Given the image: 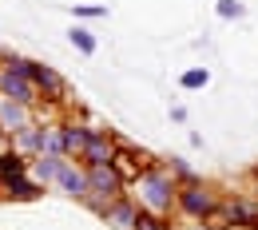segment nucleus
<instances>
[{"instance_id":"2eb2a0df","label":"nucleus","mask_w":258,"mask_h":230,"mask_svg":"<svg viewBox=\"0 0 258 230\" xmlns=\"http://www.w3.org/2000/svg\"><path fill=\"white\" fill-rule=\"evenodd\" d=\"M207 80H211V75H207L203 67H191V71H183V80H179V84H183L187 92H195V88H207Z\"/></svg>"},{"instance_id":"f3484780","label":"nucleus","mask_w":258,"mask_h":230,"mask_svg":"<svg viewBox=\"0 0 258 230\" xmlns=\"http://www.w3.org/2000/svg\"><path fill=\"white\" fill-rule=\"evenodd\" d=\"M219 16H223V20L242 16V4H238V0H219Z\"/></svg>"},{"instance_id":"4468645a","label":"nucleus","mask_w":258,"mask_h":230,"mask_svg":"<svg viewBox=\"0 0 258 230\" xmlns=\"http://www.w3.org/2000/svg\"><path fill=\"white\" fill-rule=\"evenodd\" d=\"M135 230H171V222L163 218V214H151V210H139V222Z\"/></svg>"},{"instance_id":"423d86ee","label":"nucleus","mask_w":258,"mask_h":230,"mask_svg":"<svg viewBox=\"0 0 258 230\" xmlns=\"http://www.w3.org/2000/svg\"><path fill=\"white\" fill-rule=\"evenodd\" d=\"M44 195V187L36 183L32 175H20V179H8L0 183V198H12V202H32V198Z\"/></svg>"},{"instance_id":"f03ea898","label":"nucleus","mask_w":258,"mask_h":230,"mask_svg":"<svg viewBox=\"0 0 258 230\" xmlns=\"http://www.w3.org/2000/svg\"><path fill=\"white\" fill-rule=\"evenodd\" d=\"M179 210H183L191 222H211L223 206H219V198L195 179V183H183V187H179Z\"/></svg>"},{"instance_id":"9b49d317","label":"nucleus","mask_w":258,"mask_h":230,"mask_svg":"<svg viewBox=\"0 0 258 230\" xmlns=\"http://www.w3.org/2000/svg\"><path fill=\"white\" fill-rule=\"evenodd\" d=\"M44 147H48V131L44 127H24V131H16V151L20 155H44Z\"/></svg>"},{"instance_id":"aec40b11","label":"nucleus","mask_w":258,"mask_h":230,"mask_svg":"<svg viewBox=\"0 0 258 230\" xmlns=\"http://www.w3.org/2000/svg\"><path fill=\"white\" fill-rule=\"evenodd\" d=\"M254 179H258V171H254Z\"/></svg>"},{"instance_id":"a211bd4d","label":"nucleus","mask_w":258,"mask_h":230,"mask_svg":"<svg viewBox=\"0 0 258 230\" xmlns=\"http://www.w3.org/2000/svg\"><path fill=\"white\" fill-rule=\"evenodd\" d=\"M195 230H234V226H219V222H195Z\"/></svg>"},{"instance_id":"9d476101","label":"nucleus","mask_w":258,"mask_h":230,"mask_svg":"<svg viewBox=\"0 0 258 230\" xmlns=\"http://www.w3.org/2000/svg\"><path fill=\"white\" fill-rule=\"evenodd\" d=\"M64 163H68V159H56V155H36V163L28 167V175H32L40 187H48V183H56V179H60Z\"/></svg>"},{"instance_id":"ddd939ff","label":"nucleus","mask_w":258,"mask_h":230,"mask_svg":"<svg viewBox=\"0 0 258 230\" xmlns=\"http://www.w3.org/2000/svg\"><path fill=\"white\" fill-rule=\"evenodd\" d=\"M20 175H28V155H20V151H0V183L20 179Z\"/></svg>"},{"instance_id":"20e7f679","label":"nucleus","mask_w":258,"mask_h":230,"mask_svg":"<svg viewBox=\"0 0 258 230\" xmlns=\"http://www.w3.org/2000/svg\"><path fill=\"white\" fill-rule=\"evenodd\" d=\"M32 123V111H28V103H20V99H8L0 96V127H4V135H16L24 131Z\"/></svg>"},{"instance_id":"6e6552de","label":"nucleus","mask_w":258,"mask_h":230,"mask_svg":"<svg viewBox=\"0 0 258 230\" xmlns=\"http://www.w3.org/2000/svg\"><path fill=\"white\" fill-rule=\"evenodd\" d=\"M103 222H111L115 230H135V222H139V206H135L131 198H115V202L103 210Z\"/></svg>"},{"instance_id":"f8f14e48","label":"nucleus","mask_w":258,"mask_h":230,"mask_svg":"<svg viewBox=\"0 0 258 230\" xmlns=\"http://www.w3.org/2000/svg\"><path fill=\"white\" fill-rule=\"evenodd\" d=\"M60 135H64V147L68 155H84L88 151V143H92V135H96V127H76V123H68V127H60Z\"/></svg>"},{"instance_id":"0eeeda50","label":"nucleus","mask_w":258,"mask_h":230,"mask_svg":"<svg viewBox=\"0 0 258 230\" xmlns=\"http://www.w3.org/2000/svg\"><path fill=\"white\" fill-rule=\"evenodd\" d=\"M115 151H119V147H115V143L96 127L92 143H88V151H84L80 159H84V167H103V163H115Z\"/></svg>"},{"instance_id":"39448f33","label":"nucleus","mask_w":258,"mask_h":230,"mask_svg":"<svg viewBox=\"0 0 258 230\" xmlns=\"http://www.w3.org/2000/svg\"><path fill=\"white\" fill-rule=\"evenodd\" d=\"M56 187L72 198H88L92 195V183H88V167H76V163H64L60 171V179H56Z\"/></svg>"},{"instance_id":"7ed1b4c3","label":"nucleus","mask_w":258,"mask_h":230,"mask_svg":"<svg viewBox=\"0 0 258 230\" xmlns=\"http://www.w3.org/2000/svg\"><path fill=\"white\" fill-rule=\"evenodd\" d=\"M36 88L32 84V75H20V71H12V67L4 64V71H0V96H8V99H20V103H28L32 107L36 103Z\"/></svg>"},{"instance_id":"1a4fd4ad","label":"nucleus","mask_w":258,"mask_h":230,"mask_svg":"<svg viewBox=\"0 0 258 230\" xmlns=\"http://www.w3.org/2000/svg\"><path fill=\"white\" fill-rule=\"evenodd\" d=\"M28 75H32V84H36V88H40L48 99H64V80H60V75H56L48 64H32V71H28Z\"/></svg>"},{"instance_id":"f257e3e1","label":"nucleus","mask_w":258,"mask_h":230,"mask_svg":"<svg viewBox=\"0 0 258 230\" xmlns=\"http://www.w3.org/2000/svg\"><path fill=\"white\" fill-rule=\"evenodd\" d=\"M135 191H139V206L143 210H151V214H171V210H179V187H175V179L159 171V167H147V171H139V179H135Z\"/></svg>"},{"instance_id":"dca6fc26","label":"nucleus","mask_w":258,"mask_h":230,"mask_svg":"<svg viewBox=\"0 0 258 230\" xmlns=\"http://www.w3.org/2000/svg\"><path fill=\"white\" fill-rule=\"evenodd\" d=\"M72 44H76L84 56H92V52H96V40H92V32H84V28H72Z\"/></svg>"},{"instance_id":"6ab92c4d","label":"nucleus","mask_w":258,"mask_h":230,"mask_svg":"<svg viewBox=\"0 0 258 230\" xmlns=\"http://www.w3.org/2000/svg\"><path fill=\"white\" fill-rule=\"evenodd\" d=\"M0 139H4V127H0Z\"/></svg>"}]
</instances>
